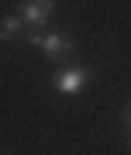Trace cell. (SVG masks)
Here are the masks:
<instances>
[{"label": "cell", "instance_id": "277c9868", "mask_svg": "<svg viewBox=\"0 0 131 155\" xmlns=\"http://www.w3.org/2000/svg\"><path fill=\"white\" fill-rule=\"evenodd\" d=\"M21 28H24L21 14H7L4 21H0V41H14L17 35H21Z\"/></svg>", "mask_w": 131, "mask_h": 155}, {"label": "cell", "instance_id": "3957f363", "mask_svg": "<svg viewBox=\"0 0 131 155\" xmlns=\"http://www.w3.org/2000/svg\"><path fill=\"white\" fill-rule=\"evenodd\" d=\"M52 11H55L52 0H24L17 14H21V21L31 24V28H45V24H49V17H52Z\"/></svg>", "mask_w": 131, "mask_h": 155}, {"label": "cell", "instance_id": "5b68a950", "mask_svg": "<svg viewBox=\"0 0 131 155\" xmlns=\"http://www.w3.org/2000/svg\"><path fill=\"white\" fill-rule=\"evenodd\" d=\"M124 124L131 127V100H128V110H124Z\"/></svg>", "mask_w": 131, "mask_h": 155}, {"label": "cell", "instance_id": "7a4b0ae2", "mask_svg": "<svg viewBox=\"0 0 131 155\" xmlns=\"http://www.w3.org/2000/svg\"><path fill=\"white\" fill-rule=\"evenodd\" d=\"M90 79V69L86 66H62L59 72H55V90L66 97H72V93H79L83 83Z\"/></svg>", "mask_w": 131, "mask_h": 155}, {"label": "cell", "instance_id": "6da1fadb", "mask_svg": "<svg viewBox=\"0 0 131 155\" xmlns=\"http://www.w3.org/2000/svg\"><path fill=\"white\" fill-rule=\"evenodd\" d=\"M28 45H35V48H42L49 59L55 62H66L76 52V41L69 38V35H62V31H31L28 35Z\"/></svg>", "mask_w": 131, "mask_h": 155}]
</instances>
